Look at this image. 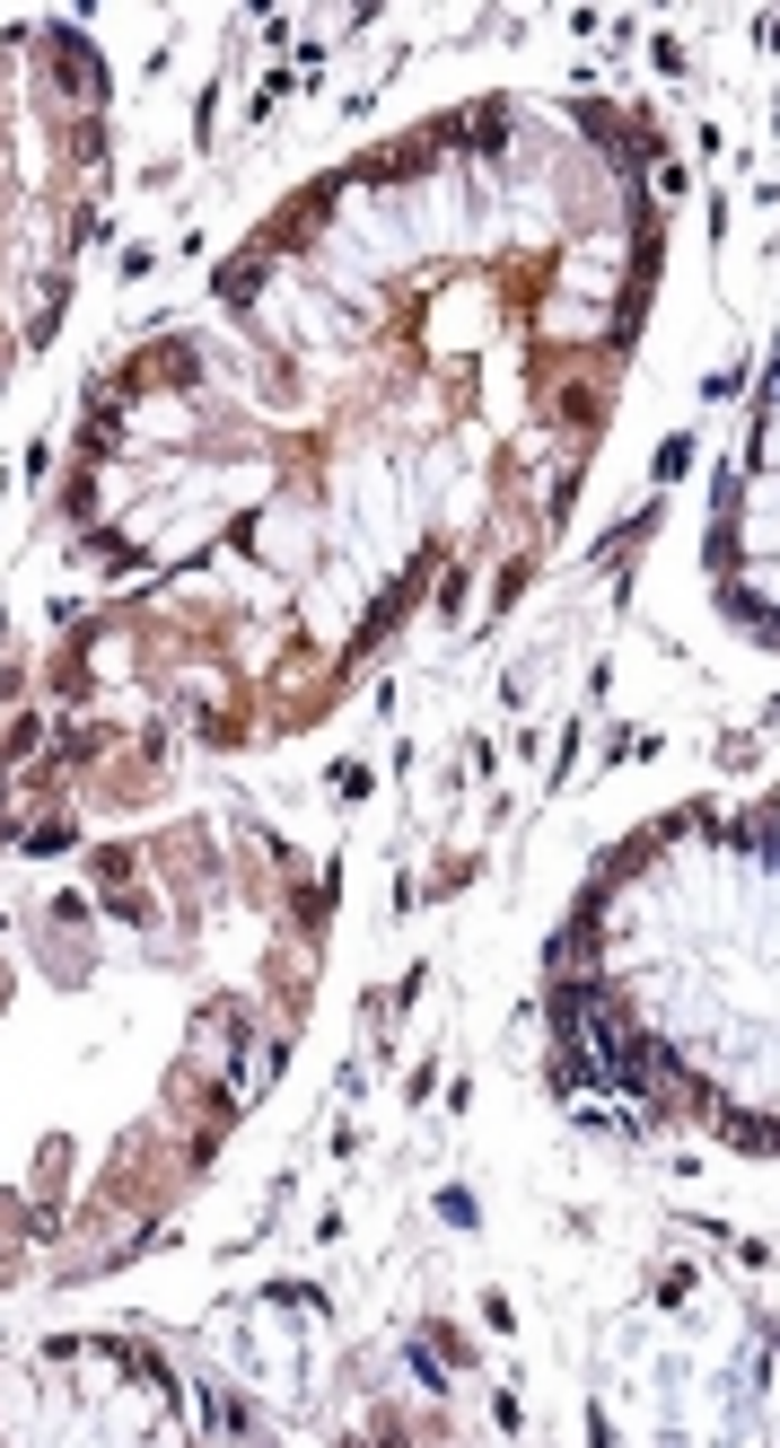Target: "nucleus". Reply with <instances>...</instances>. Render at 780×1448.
I'll return each instance as SVG.
<instances>
[{"label":"nucleus","instance_id":"2","mask_svg":"<svg viewBox=\"0 0 780 1448\" xmlns=\"http://www.w3.org/2000/svg\"><path fill=\"white\" fill-rule=\"evenodd\" d=\"M202 1414H211V1431H220V1440H246V1414H237V1396H220V1387H211V1396H202Z\"/></svg>","mask_w":780,"mask_h":1448},{"label":"nucleus","instance_id":"3","mask_svg":"<svg viewBox=\"0 0 780 1448\" xmlns=\"http://www.w3.org/2000/svg\"><path fill=\"white\" fill-rule=\"evenodd\" d=\"M254 281H263V263H228V272H220V299H254Z\"/></svg>","mask_w":780,"mask_h":1448},{"label":"nucleus","instance_id":"1","mask_svg":"<svg viewBox=\"0 0 780 1448\" xmlns=\"http://www.w3.org/2000/svg\"><path fill=\"white\" fill-rule=\"evenodd\" d=\"M719 1124H728V1141H737L746 1159H772V1124H763V1115H719Z\"/></svg>","mask_w":780,"mask_h":1448}]
</instances>
